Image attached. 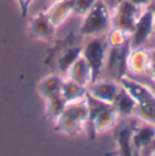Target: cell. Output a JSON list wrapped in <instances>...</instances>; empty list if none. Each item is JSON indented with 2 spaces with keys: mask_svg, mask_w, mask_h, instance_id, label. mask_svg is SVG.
<instances>
[{
  "mask_svg": "<svg viewBox=\"0 0 155 156\" xmlns=\"http://www.w3.org/2000/svg\"><path fill=\"white\" fill-rule=\"evenodd\" d=\"M129 52H131V45L128 43L121 47L110 48L109 55L106 56L107 69H109L110 74L117 81H120L121 78L125 76L126 70H128L126 69V59H128Z\"/></svg>",
  "mask_w": 155,
  "mask_h": 156,
  "instance_id": "obj_7",
  "label": "cell"
},
{
  "mask_svg": "<svg viewBox=\"0 0 155 156\" xmlns=\"http://www.w3.org/2000/svg\"><path fill=\"white\" fill-rule=\"evenodd\" d=\"M55 2H56V0H55Z\"/></svg>",
  "mask_w": 155,
  "mask_h": 156,
  "instance_id": "obj_29",
  "label": "cell"
},
{
  "mask_svg": "<svg viewBox=\"0 0 155 156\" xmlns=\"http://www.w3.org/2000/svg\"><path fill=\"white\" fill-rule=\"evenodd\" d=\"M133 115L143 119L144 122L155 125V105H140L136 104L133 111Z\"/></svg>",
  "mask_w": 155,
  "mask_h": 156,
  "instance_id": "obj_22",
  "label": "cell"
},
{
  "mask_svg": "<svg viewBox=\"0 0 155 156\" xmlns=\"http://www.w3.org/2000/svg\"><path fill=\"white\" fill-rule=\"evenodd\" d=\"M67 78L80 85L88 86L91 83V69L88 66L87 60L82 56H80L67 70Z\"/></svg>",
  "mask_w": 155,
  "mask_h": 156,
  "instance_id": "obj_14",
  "label": "cell"
},
{
  "mask_svg": "<svg viewBox=\"0 0 155 156\" xmlns=\"http://www.w3.org/2000/svg\"><path fill=\"white\" fill-rule=\"evenodd\" d=\"M88 119V105L85 97L77 101L67 103L62 115L55 121V130L67 136H77L84 130Z\"/></svg>",
  "mask_w": 155,
  "mask_h": 156,
  "instance_id": "obj_1",
  "label": "cell"
},
{
  "mask_svg": "<svg viewBox=\"0 0 155 156\" xmlns=\"http://www.w3.org/2000/svg\"><path fill=\"white\" fill-rule=\"evenodd\" d=\"M62 83H63V78L59 74H51V76L45 77L44 80L40 81V83L37 86V90L43 99L48 100L51 97L59 96L60 89H62Z\"/></svg>",
  "mask_w": 155,
  "mask_h": 156,
  "instance_id": "obj_15",
  "label": "cell"
},
{
  "mask_svg": "<svg viewBox=\"0 0 155 156\" xmlns=\"http://www.w3.org/2000/svg\"><path fill=\"white\" fill-rule=\"evenodd\" d=\"M111 27V15L103 0H98L93 7L84 15L80 27L81 36H100Z\"/></svg>",
  "mask_w": 155,
  "mask_h": 156,
  "instance_id": "obj_2",
  "label": "cell"
},
{
  "mask_svg": "<svg viewBox=\"0 0 155 156\" xmlns=\"http://www.w3.org/2000/svg\"><path fill=\"white\" fill-rule=\"evenodd\" d=\"M147 74H148V77H150L151 80L155 82V63H151L150 65V69H148Z\"/></svg>",
  "mask_w": 155,
  "mask_h": 156,
  "instance_id": "obj_27",
  "label": "cell"
},
{
  "mask_svg": "<svg viewBox=\"0 0 155 156\" xmlns=\"http://www.w3.org/2000/svg\"><path fill=\"white\" fill-rule=\"evenodd\" d=\"M29 32L32 37L37 40H47L51 41L55 37L56 26L51 22L45 12H38L36 16H33L29 22Z\"/></svg>",
  "mask_w": 155,
  "mask_h": 156,
  "instance_id": "obj_9",
  "label": "cell"
},
{
  "mask_svg": "<svg viewBox=\"0 0 155 156\" xmlns=\"http://www.w3.org/2000/svg\"><path fill=\"white\" fill-rule=\"evenodd\" d=\"M150 65H151L150 51H146L142 47L131 49V52L128 55V59H126V69L131 73L137 74V76L147 74Z\"/></svg>",
  "mask_w": 155,
  "mask_h": 156,
  "instance_id": "obj_12",
  "label": "cell"
},
{
  "mask_svg": "<svg viewBox=\"0 0 155 156\" xmlns=\"http://www.w3.org/2000/svg\"><path fill=\"white\" fill-rule=\"evenodd\" d=\"M73 7H74V0H56L49 7V10L45 11V14L51 19L52 23L58 27L73 12Z\"/></svg>",
  "mask_w": 155,
  "mask_h": 156,
  "instance_id": "obj_13",
  "label": "cell"
},
{
  "mask_svg": "<svg viewBox=\"0 0 155 156\" xmlns=\"http://www.w3.org/2000/svg\"><path fill=\"white\" fill-rule=\"evenodd\" d=\"M129 3H132V4H135L136 7L139 8H146L148 4H150L151 0H128Z\"/></svg>",
  "mask_w": 155,
  "mask_h": 156,
  "instance_id": "obj_26",
  "label": "cell"
},
{
  "mask_svg": "<svg viewBox=\"0 0 155 156\" xmlns=\"http://www.w3.org/2000/svg\"><path fill=\"white\" fill-rule=\"evenodd\" d=\"M107 49H109V47L106 44V40L100 37L93 38L89 43L85 44V47H82L81 56L87 60L91 69V83L98 81L100 77L103 66L106 63Z\"/></svg>",
  "mask_w": 155,
  "mask_h": 156,
  "instance_id": "obj_3",
  "label": "cell"
},
{
  "mask_svg": "<svg viewBox=\"0 0 155 156\" xmlns=\"http://www.w3.org/2000/svg\"><path fill=\"white\" fill-rule=\"evenodd\" d=\"M113 107L117 111L118 116H132L133 115L135 107H136V101L133 100V97L121 86L120 92H118L115 100L113 101Z\"/></svg>",
  "mask_w": 155,
  "mask_h": 156,
  "instance_id": "obj_17",
  "label": "cell"
},
{
  "mask_svg": "<svg viewBox=\"0 0 155 156\" xmlns=\"http://www.w3.org/2000/svg\"><path fill=\"white\" fill-rule=\"evenodd\" d=\"M66 105H67V103L65 101V99H63L62 96H55V97H51V99L47 100V116H48V119H51V121H56L58 118H59L60 115H62V112L65 111Z\"/></svg>",
  "mask_w": 155,
  "mask_h": 156,
  "instance_id": "obj_21",
  "label": "cell"
},
{
  "mask_svg": "<svg viewBox=\"0 0 155 156\" xmlns=\"http://www.w3.org/2000/svg\"><path fill=\"white\" fill-rule=\"evenodd\" d=\"M121 89V85L115 81H95L87 86V93L92 97L100 100V101L113 104L115 100L118 92Z\"/></svg>",
  "mask_w": 155,
  "mask_h": 156,
  "instance_id": "obj_10",
  "label": "cell"
},
{
  "mask_svg": "<svg viewBox=\"0 0 155 156\" xmlns=\"http://www.w3.org/2000/svg\"><path fill=\"white\" fill-rule=\"evenodd\" d=\"M117 119H118V114L111 104L110 107L102 110L92 121L87 122L84 129L87 130L88 137H89L91 140H95V137L98 134H103V133L111 130L113 127H115Z\"/></svg>",
  "mask_w": 155,
  "mask_h": 156,
  "instance_id": "obj_6",
  "label": "cell"
},
{
  "mask_svg": "<svg viewBox=\"0 0 155 156\" xmlns=\"http://www.w3.org/2000/svg\"><path fill=\"white\" fill-rule=\"evenodd\" d=\"M129 34L128 32L122 29H118V27H111L106 32V44L109 48H114V47H121L124 44H128L129 43Z\"/></svg>",
  "mask_w": 155,
  "mask_h": 156,
  "instance_id": "obj_20",
  "label": "cell"
},
{
  "mask_svg": "<svg viewBox=\"0 0 155 156\" xmlns=\"http://www.w3.org/2000/svg\"><path fill=\"white\" fill-rule=\"evenodd\" d=\"M155 138V125L147 123L140 127H133V134H132V149L133 154L143 155V152L150 147Z\"/></svg>",
  "mask_w": 155,
  "mask_h": 156,
  "instance_id": "obj_11",
  "label": "cell"
},
{
  "mask_svg": "<svg viewBox=\"0 0 155 156\" xmlns=\"http://www.w3.org/2000/svg\"><path fill=\"white\" fill-rule=\"evenodd\" d=\"M132 134H133V127L125 126L120 129L115 134L118 143V149H120L121 155L131 156L133 155V149H132Z\"/></svg>",
  "mask_w": 155,
  "mask_h": 156,
  "instance_id": "obj_19",
  "label": "cell"
},
{
  "mask_svg": "<svg viewBox=\"0 0 155 156\" xmlns=\"http://www.w3.org/2000/svg\"><path fill=\"white\" fill-rule=\"evenodd\" d=\"M32 2H33V0H16V3H18V8H19V12H21L22 16H27Z\"/></svg>",
  "mask_w": 155,
  "mask_h": 156,
  "instance_id": "obj_24",
  "label": "cell"
},
{
  "mask_svg": "<svg viewBox=\"0 0 155 156\" xmlns=\"http://www.w3.org/2000/svg\"><path fill=\"white\" fill-rule=\"evenodd\" d=\"M155 30V18L154 14L151 12L148 8H144L143 12L140 14L139 19H137L136 25H135L133 32L131 33L129 37V45L131 49L133 48H140Z\"/></svg>",
  "mask_w": 155,
  "mask_h": 156,
  "instance_id": "obj_5",
  "label": "cell"
},
{
  "mask_svg": "<svg viewBox=\"0 0 155 156\" xmlns=\"http://www.w3.org/2000/svg\"><path fill=\"white\" fill-rule=\"evenodd\" d=\"M122 2H124V0H103V3L106 4V7L110 10V12H111V11H114Z\"/></svg>",
  "mask_w": 155,
  "mask_h": 156,
  "instance_id": "obj_25",
  "label": "cell"
},
{
  "mask_svg": "<svg viewBox=\"0 0 155 156\" xmlns=\"http://www.w3.org/2000/svg\"><path fill=\"white\" fill-rule=\"evenodd\" d=\"M87 94V86L80 85V83L74 82L71 80H63L62 89H60V96L65 99L66 103L77 101L85 97Z\"/></svg>",
  "mask_w": 155,
  "mask_h": 156,
  "instance_id": "obj_18",
  "label": "cell"
},
{
  "mask_svg": "<svg viewBox=\"0 0 155 156\" xmlns=\"http://www.w3.org/2000/svg\"><path fill=\"white\" fill-rule=\"evenodd\" d=\"M82 54V47H66L63 51L58 55L55 66L59 73H67L69 67L81 56Z\"/></svg>",
  "mask_w": 155,
  "mask_h": 156,
  "instance_id": "obj_16",
  "label": "cell"
},
{
  "mask_svg": "<svg viewBox=\"0 0 155 156\" xmlns=\"http://www.w3.org/2000/svg\"><path fill=\"white\" fill-rule=\"evenodd\" d=\"M150 60H151V63H155V49L154 51H150Z\"/></svg>",
  "mask_w": 155,
  "mask_h": 156,
  "instance_id": "obj_28",
  "label": "cell"
},
{
  "mask_svg": "<svg viewBox=\"0 0 155 156\" xmlns=\"http://www.w3.org/2000/svg\"><path fill=\"white\" fill-rule=\"evenodd\" d=\"M121 86L133 97V100L136 101V104L140 105H155V94L147 86L142 85V83L136 82V81L131 80L126 76H124L118 81Z\"/></svg>",
  "mask_w": 155,
  "mask_h": 156,
  "instance_id": "obj_8",
  "label": "cell"
},
{
  "mask_svg": "<svg viewBox=\"0 0 155 156\" xmlns=\"http://www.w3.org/2000/svg\"><path fill=\"white\" fill-rule=\"evenodd\" d=\"M98 0H74L73 12L78 15H85Z\"/></svg>",
  "mask_w": 155,
  "mask_h": 156,
  "instance_id": "obj_23",
  "label": "cell"
},
{
  "mask_svg": "<svg viewBox=\"0 0 155 156\" xmlns=\"http://www.w3.org/2000/svg\"><path fill=\"white\" fill-rule=\"evenodd\" d=\"M144 8H139L135 4L129 3L128 0H124L114 11L111 16V27H118L131 34L135 29L137 19Z\"/></svg>",
  "mask_w": 155,
  "mask_h": 156,
  "instance_id": "obj_4",
  "label": "cell"
}]
</instances>
